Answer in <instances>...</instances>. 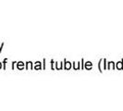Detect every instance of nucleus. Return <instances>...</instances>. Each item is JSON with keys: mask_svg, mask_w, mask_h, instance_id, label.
<instances>
[{"mask_svg": "<svg viewBox=\"0 0 123 111\" xmlns=\"http://www.w3.org/2000/svg\"><path fill=\"white\" fill-rule=\"evenodd\" d=\"M0 68H1V63H0Z\"/></svg>", "mask_w": 123, "mask_h": 111, "instance_id": "5", "label": "nucleus"}, {"mask_svg": "<svg viewBox=\"0 0 123 111\" xmlns=\"http://www.w3.org/2000/svg\"><path fill=\"white\" fill-rule=\"evenodd\" d=\"M85 67H86V65H85ZM91 67H92L91 63H90V62H87V68H91Z\"/></svg>", "mask_w": 123, "mask_h": 111, "instance_id": "2", "label": "nucleus"}, {"mask_svg": "<svg viewBox=\"0 0 123 111\" xmlns=\"http://www.w3.org/2000/svg\"><path fill=\"white\" fill-rule=\"evenodd\" d=\"M66 68H70V65H69V63H68V62H67V64H66Z\"/></svg>", "mask_w": 123, "mask_h": 111, "instance_id": "3", "label": "nucleus"}, {"mask_svg": "<svg viewBox=\"0 0 123 111\" xmlns=\"http://www.w3.org/2000/svg\"><path fill=\"white\" fill-rule=\"evenodd\" d=\"M18 68H22V63H21V62H19V64H18Z\"/></svg>", "mask_w": 123, "mask_h": 111, "instance_id": "4", "label": "nucleus"}, {"mask_svg": "<svg viewBox=\"0 0 123 111\" xmlns=\"http://www.w3.org/2000/svg\"><path fill=\"white\" fill-rule=\"evenodd\" d=\"M117 68H119V69H120V68H122V64H121V62H118V64H117Z\"/></svg>", "mask_w": 123, "mask_h": 111, "instance_id": "1", "label": "nucleus"}]
</instances>
